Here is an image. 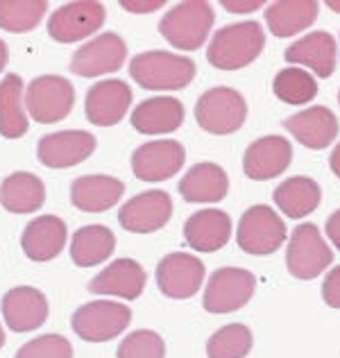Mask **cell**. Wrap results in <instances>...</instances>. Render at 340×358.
I'll return each instance as SVG.
<instances>
[{
  "label": "cell",
  "mask_w": 340,
  "mask_h": 358,
  "mask_svg": "<svg viewBox=\"0 0 340 358\" xmlns=\"http://www.w3.org/2000/svg\"><path fill=\"white\" fill-rule=\"evenodd\" d=\"M266 34L257 21H243L220 27L206 48V59L220 71H239L259 57Z\"/></svg>",
  "instance_id": "1"
},
{
  "label": "cell",
  "mask_w": 340,
  "mask_h": 358,
  "mask_svg": "<svg viewBox=\"0 0 340 358\" xmlns=\"http://www.w3.org/2000/svg\"><path fill=\"white\" fill-rule=\"evenodd\" d=\"M129 75L150 91H179L195 78V62L166 50H148L129 62Z\"/></svg>",
  "instance_id": "2"
},
{
  "label": "cell",
  "mask_w": 340,
  "mask_h": 358,
  "mask_svg": "<svg viewBox=\"0 0 340 358\" xmlns=\"http://www.w3.org/2000/svg\"><path fill=\"white\" fill-rule=\"evenodd\" d=\"M215 14L204 0H186L168 9L159 21V32L177 50H197L209 39Z\"/></svg>",
  "instance_id": "3"
},
{
  "label": "cell",
  "mask_w": 340,
  "mask_h": 358,
  "mask_svg": "<svg viewBox=\"0 0 340 358\" xmlns=\"http://www.w3.org/2000/svg\"><path fill=\"white\" fill-rule=\"evenodd\" d=\"M248 118V102L236 89L215 87L204 91L195 102V120L209 134L227 136L243 127Z\"/></svg>",
  "instance_id": "4"
},
{
  "label": "cell",
  "mask_w": 340,
  "mask_h": 358,
  "mask_svg": "<svg viewBox=\"0 0 340 358\" xmlns=\"http://www.w3.org/2000/svg\"><path fill=\"white\" fill-rule=\"evenodd\" d=\"M132 322V308L118 301L98 299L82 304L73 313L71 327L82 341L87 343H107L118 338Z\"/></svg>",
  "instance_id": "5"
},
{
  "label": "cell",
  "mask_w": 340,
  "mask_h": 358,
  "mask_svg": "<svg viewBox=\"0 0 340 358\" xmlns=\"http://www.w3.org/2000/svg\"><path fill=\"white\" fill-rule=\"evenodd\" d=\"M25 111L41 125L59 122L73 111L75 89L62 75H39L25 89Z\"/></svg>",
  "instance_id": "6"
},
{
  "label": "cell",
  "mask_w": 340,
  "mask_h": 358,
  "mask_svg": "<svg viewBox=\"0 0 340 358\" xmlns=\"http://www.w3.org/2000/svg\"><path fill=\"white\" fill-rule=\"evenodd\" d=\"M239 248L254 257H268L286 243V224L268 204H254L241 215L236 229Z\"/></svg>",
  "instance_id": "7"
},
{
  "label": "cell",
  "mask_w": 340,
  "mask_h": 358,
  "mask_svg": "<svg viewBox=\"0 0 340 358\" xmlns=\"http://www.w3.org/2000/svg\"><path fill=\"white\" fill-rule=\"evenodd\" d=\"M334 252L325 243L323 234L316 224L304 222L292 231L288 250H286V266L288 272L297 279H316L332 266Z\"/></svg>",
  "instance_id": "8"
},
{
  "label": "cell",
  "mask_w": 340,
  "mask_h": 358,
  "mask_svg": "<svg viewBox=\"0 0 340 358\" xmlns=\"http://www.w3.org/2000/svg\"><path fill=\"white\" fill-rule=\"evenodd\" d=\"M105 5L96 0H75L66 3L48 18V34L50 39L59 43H75L87 36L96 34L105 25Z\"/></svg>",
  "instance_id": "9"
},
{
  "label": "cell",
  "mask_w": 340,
  "mask_h": 358,
  "mask_svg": "<svg viewBox=\"0 0 340 358\" xmlns=\"http://www.w3.org/2000/svg\"><path fill=\"white\" fill-rule=\"evenodd\" d=\"M257 279L250 270L220 268L215 270L204 288L202 304L209 313H234L243 308L254 295Z\"/></svg>",
  "instance_id": "10"
},
{
  "label": "cell",
  "mask_w": 340,
  "mask_h": 358,
  "mask_svg": "<svg viewBox=\"0 0 340 358\" xmlns=\"http://www.w3.org/2000/svg\"><path fill=\"white\" fill-rule=\"evenodd\" d=\"M127 59V43L116 32H102L75 50L71 71L80 78H100L122 69Z\"/></svg>",
  "instance_id": "11"
},
{
  "label": "cell",
  "mask_w": 340,
  "mask_h": 358,
  "mask_svg": "<svg viewBox=\"0 0 340 358\" xmlns=\"http://www.w3.org/2000/svg\"><path fill=\"white\" fill-rule=\"evenodd\" d=\"M204 263L195 254L173 252L157 263V286L170 299H188L204 281Z\"/></svg>",
  "instance_id": "12"
},
{
  "label": "cell",
  "mask_w": 340,
  "mask_h": 358,
  "mask_svg": "<svg viewBox=\"0 0 340 358\" xmlns=\"http://www.w3.org/2000/svg\"><path fill=\"white\" fill-rule=\"evenodd\" d=\"M98 141L91 131L62 129L41 136L36 145V157L45 168H73L96 152Z\"/></svg>",
  "instance_id": "13"
},
{
  "label": "cell",
  "mask_w": 340,
  "mask_h": 358,
  "mask_svg": "<svg viewBox=\"0 0 340 358\" xmlns=\"http://www.w3.org/2000/svg\"><path fill=\"white\" fill-rule=\"evenodd\" d=\"M186 162V150L179 141H150L134 150L132 171L141 182H166L175 177Z\"/></svg>",
  "instance_id": "14"
},
{
  "label": "cell",
  "mask_w": 340,
  "mask_h": 358,
  "mask_svg": "<svg viewBox=\"0 0 340 358\" xmlns=\"http://www.w3.org/2000/svg\"><path fill=\"white\" fill-rule=\"evenodd\" d=\"M173 218V200L166 191H146L120 206L118 222L132 234H153Z\"/></svg>",
  "instance_id": "15"
},
{
  "label": "cell",
  "mask_w": 340,
  "mask_h": 358,
  "mask_svg": "<svg viewBox=\"0 0 340 358\" xmlns=\"http://www.w3.org/2000/svg\"><path fill=\"white\" fill-rule=\"evenodd\" d=\"M132 89L122 80H102L93 84L84 100L87 118L98 127H113L127 116Z\"/></svg>",
  "instance_id": "16"
},
{
  "label": "cell",
  "mask_w": 340,
  "mask_h": 358,
  "mask_svg": "<svg viewBox=\"0 0 340 358\" xmlns=\"http://www.w3.org/2000/svg\"><path fill=\"white\" fill-rule=\"evenodd\" d=\"M3 320L16 334L34 331L48 320V299L32 286H16L3 297Z\"/></svg>",
  "instance_id": "17"
},
{
  "label": "cell",
  "mask_w": 340,
  "mask_h": 358,
  "mask_svg": "<svg viewBox=\"0 0 340 358\" xmlns=\"http://www.w3.org/2000/svg\"><path fill=\"white\" fill-rule=\"evenodd\" d=\"M290 162H292L290 141H286L283 136H263L245 150L243 171L250 179L266 182V179L286 173Z\"/></svg>",
  "instance_id": "18"
},
{
  "label": "cell",
  "mask_w": 340,
  "mask_h": 358,
  "mask_svg": "<svg viewBox=\"0 0 340 358\" xmlns=\"http://www.w3.org/2000/svg\"><path fill=\"white\" fill-rule=\"evenodd\" d=\"M146 270L134 259H116L107 268H102L89 281V290L96 295H113L122 299H139L146 288Z\"/></svg>",
  "instance_id": "19"
},
{
  "label": "cell",
  "mask_w": 340,
  "mask_h": 358,
  "mask_svg": "<svg viewBox=\"0 0 340 358\" xmlns=\"http://www.w3.org/2000/svg\"><path fill=\"white\" fill-rule=\"evenodd\" d=\"M66 238H69V229L66 222L57 215H39L21 234V248L25 257L36 263L52 261L62 254L66 248Z\"/></svg>",
  "instance_id": "20"
},
{
  "label": "cell",
  "mask_w": 340,
  "mask_h": 358,
  "mask_svg": "<svg viewBox=\"0 0 340 358\" xmlns=\"http://www.w3.org/2000/svg\"><path fill=\"white\" fill-rule=\"evenodd\" d=\"M125 193V184L109 175H84L71 184V202L84 213H102L111 209Z\"/></svg>",
  "instance_id": "21"
},
{
  "label": "cell",
  "mask_w": 340,
  "mask_h": 358,
  "mask_svg": "<svg viewBox=\"0 0 340 358\" xmlns=\"http://www.w3.org/2000/svg\"><path fill=\"white\" fill-rule=\"evenodd\" d=\"M188 248L197 252H215L232 238V218L220 209H202L184 224Z\"/></svg>",
  "instance_id": "22"
},
{
  "label": "cell",
  "mask_w": 340,
  "mask_h": 358,
  "mask_svg": "<svg viewBox=\"0 0 340 358\" xmlns=\"http://www.w3.org/2000/svg\"><path fill=\"white\" fill-rule=\"evenodd\" d=\"M132 127L141 134H170L182 127L184 122V105L177 98L159 96L143 100L132 111Z\"/></svg>",
  "instance_id": "23"
},
{
  "label": "cell",
  "mask_w": 340,
  "mask_h": 358,
  "mask_svg": "<svg viewBox=\"0 0 340 358\" xmlns=\"http://www.w3.org/2000/svg\"><path fill=\"white\" fill-rule=\"evenodd\" d=\"M292 136H295L302 145L311 150H323L332 145L338 136V118L332 109L327 107H309L299 114L290 116L283 122Z\"/></svg>",
  "instance_id": "24"
},
{
  "label": "cell",
  "mask_w": 340,
  "mask_h": 358,
  "mask_svg": "<svg viewBox=\"0 0 340 358\" xmlns=\"http://www.w3.org/2000/svg\"><path fill=\"white\" fill-rule=\"evenodd\" d=\"M229 191V177L225 168L211 162L195 164L179 182V193L186 202H220Z\"/></svg>",
  "instance_id": "25"
},
{
  "label": "cell",
  "mask_w": 340,
  "mask_h": 358,
  "mask_svg": "<svg viewBox=\"0 0 340 358\" xmlns=\"http://www.w3.org/2000/svg\"><path fill=\"white\" fill-rule=\"evenodd\" d=\"M45 202V184L25 171L7 175L0 182V206L9 213H34Z\"/></svg>",
  "instance_id": "26"
},
{
  "label": "cell",
  "mask_w": 340,
  "mask_h": 358,
  "mask_svg": "<svg viewBox=\"0 0 340 358\" xmlns=\"http://www.w3.org/2000/svg\"><path fill=\"white\" fill-rule=\"evenodd\" d=\"M288 64L309 66L318 78H329L336 69V39L329 32H311L283 52Z\"/></svg>",
  "instance_id": "27"
},
{
  "label": "cell",
  "mask_w": 340,
  "mask_h": 358,
  "mask_svg": "<svg viewBox=\"0 0 340 358\" xmlns=\"http://www.w3.org/2000/svg\"><path fill=\"white\" fill-rule=\"evenodd\" d=\"M320 5L316 0H279L266 9V23L270 32L286 39L297 32L309 30L316 23Z\"/></svg>",
  "instance_id": "28"
},
{
  "label": "cell",
  "mask_w": 340,
  "mask_h": 358,
  "mask_svg": "<svg viewBox=\"0 0 340 358\" xmlns=\"http://www.w3.org/2000/svg\"><path fill=\"white\" fill-rule=\"evenodd\" d=\"M116 250V236L105 224H84L73 234L71 259L78 268H93L105 263Z\"/></svg>",
  "instance_id": "29"
},
{
  "label": "cell",
  "mask_w": 340,
  "mask_h": 358,
  "mask_svg": "<svg viewBox=\"0 0 340 358\" xmlns=\"http://www.w3.org/2000/svg\"><path fill=\"white\" fill-rule=\"evenodd\" d=\"M23 96L25 91H23L21 75L7 73L0 80V136L21 138L30 129Z\"/></svg>",
  "instance_id": "30"
},
{
  "label": "cell",
  "mask_w": 340,
  "mask_h": 358,
  "mask_svg": "<svg viewBox=\"0 0 340 358\" xmlns=\"http://www.w3.org/2000/svg\"><path fill=\"white\" fill-rule=\"evenodd\" d=\"M320 195H323L320 193V186L311 177H290L277 186L275 204L279 206L281 213H286L288 218L297 220L318 209Z\"/></svg>",
  "instance_id": "31"
},
{
  "label": "cell",
  "mask_w": 340,
  "mask_h": 358,
  "mask_svg": "<svg viewBox=\"0 0 340 358\" xmlns=\"http://www.w3.org/2000/svg\"><path fill=\"white\" fill-rule=\"evenodd\" d=\"M48 14L45 0H0V30L25 34Z\"/></svg>",
  "instance_id": "32"
},
{
  "label": "cell",
  "mask_w": 340,
  "mask_h": 358,
  "mask_svg": "<svg viewBox=\"0 0 340 358\" xmlns=\"http://www.w3.org/2000/svg\"><path fill=\"white\" fill-rule=\"evenodd\" d=\"M272 91L286 105H306L318 96V84L304 69H283L272 82Z\"/></svg>",
  "instance_id": "33"
},
{
  "label": "cell",
  "mask_w": 340,
  "mask_h": 358,
  "mask_svg": "<svg viewBox=\"0 0 340 358\" xmlns=\"http://www.w3.org/2000/svg\"><path fill=\"white\" fill-rule=\"evenodd\" d=\"M252 331L245 324H227L206 343L209 358H245L252 350Z\"/></svg>",
  "instance_id": "34"
},
{
  "label": "cell",
  "mask_w": 340,
  "mask_h": 358,
  "mask_svg": "<svg viewBox=\"0 0 340 358\" xmlns=\"http://www.w3.org/2000/svg\"><path fill=\"white\" fill-rule=\"evenodd\" d=\"M118 358H166V343L157 331L139 329L118 345Z\"/></svg>",
  "instance_id": "35"
},
{
  "label": "cell",
  "mask_w": 340,
  "mask_h": 358,
  "mask_svg": "<svg viewBox=\"0 0 340 358\" xmlns=\"http://www.w3.org/2000/svg\"><path fill=\"white\" fill-rule=\"evenodd\" d=\"M14 358H73V345L59 334H45L27 341Z\"/></svg>",
  "instance_id": "36"
},
{
  "label": "cell",
  "mask_w": 340,
  "mask_h": 358,
  "mask_svg": "<svg viewBox=\"0 0 340 358\" xmlns=\"http://www.w3.org/2000/svg\"><path fill=\"white\" fill-rule=\"evenodd\" d=\"M323 297L332 308H340V266L327 275L323 284Z\"/></svg>",
  "instance_id": "37"
},
{
  "label": "cell",
  "mask_w": 340,
  "mask_h": 358,
  "mask_svg": "<svg viewBox=\"0 0 340 358\" xmlns=\"http://www.w3.org/2000/svg\"><path fill=\"white\" fill-rule=\"evenodd\" d=\"M122 9H127L132 14H150L164 7V0H122Z\"/></svg>",
  "instance_id": "38"
},
{
  "label": "cell",
  "mask_w": 340,
  "mask_h": 358,
  "mask_svg": "<svg viewBox=\"0 0 340 358\" xmlns=\"http://www.w3.org/2000/svg\"><path fill=\"white\" fill-rule=\"evenodd\" d=\"M263 0H225L222 7L227 9V12H234V14H252L257 12V9H261Z\"/></svg>",
  "instance_id": "39"
},
{
  "label": "cell",
  "mask_w": 340,
  "mask_h": 358,
  "mask_svg": "<svg viewBox=\"0 0 340 358\" xmlns=\"http://www.w3.org/2000/svg\"><path fill=\"white\" fill-rule=\"evenodd\" d=\"M327 236L334 243V248L340 250V209L332 213V218L327 220Z\"/></svg>",
  "instance_id": "40"
},
{
  "label": "cell",
  "mask_w": 340,
  "mask_h": 358,
  "mask_svg": "<svg viewBox=\"0 0 340 358\" xmlns=\"http://www.w3.org/2000/svg\"><path fill=\"white\" fill-rule=\"evenodd\" d=\"M329 164H332V171H334V175L340 179V143L336 145V150L332 152V159H329Z\"/></svg>",
  "instance_id": "41"
},
{
  "label": "cell",
  "mask_w": 340,
  "mask_h": 358,
  "mask_svg": "<svg viewBox=\"0 0 340 358\" xmlns=\"http://www.w3.org/2000/svg\"><path fill=\"white\" fill-rule=\"evenodd\" d=\"M7 62H9V50H7V43H5V41H0V73L5 71Z\"/></svg>",
  "instance_id": "42"
},
{
  "label": "cell",
  "mask_w": 340,
  "mask_h": 358,
  "mask_svg": "<svg viewBox=\"0 0 340 358\" xmlns=\"http://www.w3.org/2000/svg\"><path fill=\"white\" fill-rule=\"evenodd\" d=\"M329 9H334L336 14H340V0H332V3H327Z\"/></svg>",
  "instance_id": "43"
},
{
  "label": "cell",
  "mask_w": 340,
  "mask_h": 358,
  "mask_svg": "<svg viewBox=\"0 0 340 358\" xmlns=\"http://www.w3.org/2000/svg\"><path fill=\"white\" fill-rule=\"evenodd\" d=\"M5 345V331H3V324H0V350H3Z\"/></svg>",
  "instance_id": "44"
},
{
  "label": "cell",
  "mask_w": 340,
  "mask_h": 358,
  "mask_svg": "<svg viewBox=\"0 0 340 358\" xmlns=\"http://www.w3.org/2000/svg\"><path fill=\"white\" fill-rule=\"evenodd\" d=\"M338 102H340V91H338Z\"/></svg>",
  "instance_id": "45"
}]
</instances>
